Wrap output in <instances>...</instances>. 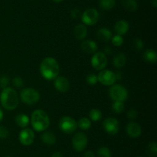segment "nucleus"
Returning <instances> with one entry per match:
<instances>
[{"label":"nucleus","mask_w":157,"mask_h":157,"mask_svg":"<svg viewBox=\"0 0 157 157\" xmlns=\"http://www.w3.org/2000/svg\"><path fill=\"white\" fill-rule=\"evenodd\" d=\"M133 46H134L135 49L137 51H141L143 49H144V42L141 38H135L134 41H133Z\"/></svg>","instance_id":"nucleus-32"},{"label":"nucleus","mask_w":157,"mask_h":157,"mask_svg":"<svg viewBox=\"0 0 157 157\" xmlns=\"http://www.w3.org/2000/svg\"><path fill=\"white\" fill-rule=\"evenodd\" d=\"M84 157H96V155H95V153L93 151L89 150L84 152Z\"/></svg>","instance_id":"nucleus-39"},{"label":"nucleus","mask_w":157,"mask_h":157,"mask_svg":"<svg viewBox=\"0 0 157 157\" xmlns=\"http://www.w3.org/2000/svg\"><path fill=\"white\" fill-rule=\"evenodd\" d=\"M140 157H143V156H140Z\"/></svg>","instance_id":"nucleus-46"},{"label":"nucleus","mask_w":157,"mask_h":157,"mask_svg":"<svg viewBox=\"0 0 157 157\" xmlns=\"http://www.w3.org/2000/svg\"><path fill=\"white\" fill-rule=\"evenodd\" d=\"M3 117H4V112H3L2 107L0 106V122H2V120L3 119Z\"/></svg>","instance_id":"nucleus-42"},{"label":"nucleus","mask_w":157,"mask_h":157,"mask_svg":"<svg viewBox=\"0 0 157 157\" xmlns=\"http://www.w3.org/2000/svg\"><path fill=\"white\" fill-rule=\"evenodd\" d=\"M127 118L130 120L136 119L138 116L137 111H136L135 109H129L127 112Z\"/></svg>","instance_id":"nucleus-33"},{"label":"nucleus","mask_w":157,"mask_h":157,"mask_svg":"<svg viewBox=\"0 0 157 157\" xmlns=\"http://www.w3.org/2000/svg\"><path fill=\"white\" fill-rule=\"evenodd\" d=\"M111 42L112 44H113L115 47H120V46H122L123 43H124V38H123L122 35H120L117 34V35L112 36Z\"/></svg>","instance_id":"nucleus-30"},{"label":"nucleus","mask_w":157,"mask_h":157,"mask_svg":"<svg viewBox=\"0 0 157 157\" xmlns=\"http://www.w3.org/2000/svg\"><path fill=\"white\" fill-rule=\"evenodd\" d=\"M151 3H152V5L153 6V7H155V8L157 7V0H152Z\"/></svg>","instance_id":"nucleus-43"},{"label":"nucleus","mask_w":157,"mask_h":157,"mask_svg":"<svg viewBox=\"0 0 157 157\" xmlns=\"http://www.w3.org/2000/svg\"><path fill=\"white\" fill-rule=\"evenodd\" d=\"M112 52H113V49H112L111 47L110 46H106L104 49V53L106 55H111Z\"/></svg>","instance_id":"nucleus-38"},{"label":"nucleus","mask_w":157,"mask_h":157,"mask_svg":"<svg viewBox=\"0 0 157 157\" xmlns=\"http://www.w3.org/2000/svg\"><path fill=\"white\" fill-rule=\"evenodd\" d=\"M98 157H112V153L110 149L106 146H102L99 148L97 152Z\"/></svg>","instance_id":"nucleus-29"},{"label":"nucleus","mask_w":157,"mask_h":157,"mask_svg":"<svg viewBox=\"0 0 157 157\" xmlns=\"http://www.w3.org/2000/svg\"><path fill=\"white\" fill-rule=\"evenodd\" d=\"M60 67L58 61L53 57H46L40 64V73L47 80H53L58 76Z\"/></svg>","instance_id":"nucleus-1"},{"label":"nucleus","mask_w":157,"mask_h":157,"mask_svg":"<svg viewBox=\"0 0 157 157\" xmlns=\"http://www.w3.org/2000/svg\"><path fill=\"white\" fill-rule=\"evenodd\" d=\"M107 62H108V60H107V55L102 52H96L94 54H93L91 61H90L92 67L98 71H101L105 69Z\"/></svg>","instance_id":"nucleus-9"},{"label":"nucleus","mask_w":157,"mask_h":157,"mask_svg":"<svg viewBox=\"0 0 157 157\" xmlns=\"http://www.w3.org/2000/svg\"><path fill=\"white\" fill-rule=\"evenodd\" d=\"M30 122L36 132H44L50 126V119L42 109H36L31 115Z\"/></svg>","instance_id":"nucleus-3"},{"label":"nucleus","mask_w":157,"mask_h":157,"mask_svg":"<svg viewBox=\"0 0 157 157\" xmlns=\"http://www.w3.org/2000/svg\"><path fill=\"white\" fill-rule=\"evenodd\" d=\"M35 138V135L34 131L28 127L21 129L18 135V139H19L20 143L25 146H31L34 143Z\"/></svg>","instance_id":"nucleus-12"},{"label":"nucleus","mask_w":157,"mask_h":157,"mask_svg":"<svg viewBox=\"0 0 157 157\" xmlns=\"http://www.w3.org/2000/svg\"><path fill=\"white\" fill-rule=\"evenodd\" d=\"M41 139L47 146H52L56 143V136L51 131H44L41 135Z\"/></svg>","instance_id":"nucleus-19"},{"label":"nucleus","mask_w":157,"mask_h":157,"mask_svg":"<svg viewBox=\"0 0 157 157\" xmlns=\"http://www.w3.org/2000/svg\"><path fill=\"white\" fill-rule=\"evenodd\" d=\"M127 63V56L122 52L117 53L113 58V65L117 69L123 68Z\"/></svg>","instance_id":"nucleus-21"},{"label":"nucleus","mask_w":157,"mask_h":157,"mask_svg":"<svg viewBox=\"0 0 157 157\" xmlns=\"http://www.w3.org/2000/svg\"><path fill=\"white\" fill-rule=\"evenodd\" d=\"M122 6L129 12H135L138 8L136 0H122Z\"/></svg>","instance_id":"nucleus-23"},{"label":"nucleus","mask_w":157,"mask_h":157,"mask_svg":"<svg viewBox=\"0 0 157 157\" xmlns=\"http://www.w3.org/2000/svg\"><path fill=\"white\" fill-rule=\"evenodd\" d=\"M99 12L96 9L90 8L84 11L81 15V21L85 26H94L99 20Z\"/></svg>","instance_id":"nucleus-7"},{"label":"nucleus","mask_w":157,"mask_h":157,"mask_svg":"<svg viewBox=\"0 0 157 157\" xmlns=\"http://www.w3.org/2000/svg\"><path fill=\"white\" fill-rule=\"evenodd\" d=\"M143 58L146 62L149 63L154 64L157 62V53L155 50L151 49H148L144 52L143 55Z\"/></svg>","instance_id":"nucleus-22"},{"label":"nucleus","mask_w":157,"mask_h":157,"mask_svg":"<svg viewBox=\"0 0 157 157\" xmlns=\"http://www.w3.org/2000/svg\"><path fill=\"white\" fill-rule=\"evenodd\" d=\"M0 103L5 109L12 111L16 109L19 103L18 93L12 87L3 88L0 94Z\"/></svg>","instance_id":"nucleus-2"},{"label":"nucleus","mask_w":157,"mask_h":157,"mask_svg":"<svg viewBox=\"0 0 157 157\" xmlns=\"http://www.w3.org/2000/svg\"><path fill=\"white\" fill-rule=\"evenodd\" d=\"M73 149L77 152H82L87 147L88 143V139L84 132H77L75 134L71 140Z\"/></svg>","instance_id":"nucleus-8"},{"label":"nucleus","mask_w":157,"mask_h":157,"mask_svg":"<svg viewBox=\"0 0 157 157\" xmlns=\"http://www.w3.org/2000/svg\"><path fill=\"white\" fill-rule=\"evenodd\" d=\"M77 123H78V127L82 130H87L91 126V121L87 117H82Z\"/></svg>","instance_id":"nucleus-26"},{"label":"nucleus","mask_w":157,"mask_h":157,"mask_svg":"<svg viewBox=\"0 0 157 157\" xmlns=\"http://www.w3.org/2000/svg\"><path fill=\"white\" fill-rule=\"evenodd\" d=\"M126 132L130 138L136 139L140 136L142 133V129L138 123L135 122H130L126 126Z\"/></svg>","instance_id":"nucleus-13"},{"label":"nucleus","mask_w":157,"mask_h":157,"mask_svg":"<svg viewBox=\"0 0 157 157\" xmlns=\"http://www.w3.org/2000/svg\"><path fill=\"white\" fill-rule=\"evenodd\" d=\"M81 15H82V14H81L80 9H74L71 12V15L72 18H75V19H78V18H81Z\"/></svg>","instance_id":"nucleus-37"},{"label":"nucleus","mask_w":157,"mask_h":157,"mask_svg":"<svg viewBox=\"0 0 157 157\" xmlns=\"http://www.w3.org/2000/svg\"><path fill=\"white\" fill-rule=\"evenodd\" d=\"M116 5V0H100L99 6L105 11L111 10Z\"/></svg>","instance_id":"nucleus-24"},{"label":"nucleus","mask_w":157,"mask_h":157,"mask_svg":"<svg viewBox=\"0 0 157 157\" xmlns=\"http://www.w3.org/2000/svg\"><path fill=\"white\" fill-rule=\"evenodd\" d=\"M74 36L78 40H83L87 35V29L85 25L78 24L73 31Z\"/></svg>","instance_id":"nucleus-17"},{"label":"nucleus","mask_w":157,"mask_h":157,"mask_svg":"<svg viewBox=\"0 0 157 157\" xmlns=\"http://www.w3.org/2000/svg\"><path fill=\"white\" fill-rule=\"evenodd\" d=\"M109 96L113 101L124 102L128 98V91L124 86L120 84L112 85L108 91Z\"/></svg>","instance_id":"nucleus-5"},{"label":"nucleus","mask_w":157,"mask_h":157,"mask_svg":"<svg viewBox=\"0 0 157 157\" xmlns=\"http://www.w3.org/2000/svg\"><path fill=\"white\" fill-rule=\"evenodd\" d=\"M6 157H12V156H6Z\"/></svg>","instance_id":"nucleus-45"},{"label":"nucleus","mask_w":157,"mask_h":157,"mask_svg":"<svg viewBox=\"0 0 157 157\" xmlns=\"http://www.w3.org/2000/svg\"><path fill=\"white\" fill-rule=\"evenodd\" d=\"M98 80L104 86H110L114 84L117 79L115 73L113 71L109 69H103L98 73Z\"/></svg>","instance_id":"nucleus-10"},{"label":"nucleus","mask_w":157,"mask_h":157,"mask_svg":"<svg viewBox=\"0 0 157 157\" xmlns=\"http://www.w3.org/2000/svg\"><path fill=\"white\" fill-rule=\"evenodd\" d=\"M130 26L128 22L124 19L118 20L114 25V30L117 35H124L128 32Z\"/></svg>","instance_id":"nucleus-16"},{"label":"nucleus","mask_w":157,"mask_h":157,"mask_svg":"<svg viewBox=\"0 0 157 157\" xmlns=\"http://www.w3.org/2000/svg\"><path fill=\"white\" fill-rule=\"evenodd\" d=\"M9 83V78L6 75H3L0 76V86L2 88L7 87Z\"/></svg>","instance_id":"nucleus-36"},{"label":"nucleus","mask_w":157,"mask_h":157,"mask_svg":"<svg viewBox=\"0 0 157 157\" xmlns=\"http://www.w3.org/2000/svg\"><path fill=\"white\" fill-rule=\"evenodd\" d=\"M115 76H116V79L117 80H120V79H122L123 78V75H122V72L118 71L115 73Z\"/></svg>","instance_id":"nucleus-40"},{"label":"nucleus","mask_w":157,"mask_h":157,"mask_svg":"<svg viewBox=\"0 0 157 157\" xmlns=\"http://www.w3.org/2000/svg\"><path fill=\"white\" fill-rule=\"evenodd\" d=\"M86 81H87V84L90 85V86H94V85L97 84L98 82V75L94 73L88 74L87 78H86Z\"/></svg>","instance_id":"nucleus-31"},{"label":"nucleus","mask_w":157,"mask_h":157,"mask_svg":"<svg viewBox=\"0 0 157 157\" xmlns=\"http://www.w3.org/2000/svg\"><path fill=\"white\" fill-rule=\"evenodd\" d=\"M9 130L7 129V128L4 126H1L0 125V139H6L9 136Z\"/></svg>","instance_id":"nucleus-35"},{"label":"nucleus","mask_w":157,"mask_h":157,"mask_svg":"<svg viewBox=\"0 0 157 157\" xmlns=\"http://www.w3.org/2000/svg\"><path fill=\"white\" fill-rule=\"evenodd\" d=\"M54 82V86L55 89L60 92H66L69 90L70 83L67 78L64 76H58L55 78Z\"/></svg>","instance_id":"nucleus-14"},{"label":"nucleus","mask_w":157,"mask_h":157,"mask_svg":"<svg viewBox=\"0 0 157 157\" xmlns=\"http://www.w3.org/2000/svg\"><path fill=\"white\" fill-rule=\"evenodd\" d=\"M103 128L109 135H116L120 130V123L116 118L108 117L103 122Z\"/></svg>","instance_id":"nucleus-11"},{"label":"nucleus","mask_w":157,"mask_h":157,"mask_svg":"<svg viewBox=\"0 0 157 157\" xmlns=\"http://www.w3.org/2000/svg\"><path fill=\"white\" fill-rule=\"evenodd\" d=\"M20 99L25 105L32 106L39 101L40 94L33 88H25L20 92Z\"/></svg>","instance_id":"nucleus-4"},{"label":"nucleus","mask_w":157,"mask_h":157,"mask_svg":"<svg viewBox=\"0 0 157 157\" xmlns=\"http://www.w3.org/2000/svg\"><path fill=\"white\" fill-rule=\"evenodd\" d=\"M97 36L101 41L104 42H107L110 40H111L113 34H112V32L110 29L104 27L98 29V31L97 32Z\"/></svg>","instance_id":"nucleus-18"},{"label":"nucleus","mask_w":157,"mask_h":157,"mask_svg":"<svg viewBox=\"0 0 157 157\" xmlns=\"http://www.w3.org/2000/svg\"><path fill=\"white\" fill-rule=\"evenodd\" d=\"M147 154L150 157L157 156V144L156 142H150L147 146Z\"/></svg>","instance_id":"nucleus-28"},{"label":"nucleus","mask_w":157,"mask_h":157,"mask_svg":"<svg viewBox=\"0 0 157 157\" xmlns=\"http://www.w3.org/2000/svg\"><path fill=\"white\" fill-rule=\"evenodd\" d=\"M52 1H53V2H57V3H58V2H62L63 0H52Z\"/></svg>","instance_id":"nucleus-44"},{"label":"nucleus","mask_w":157,"mask_h":157,"mask_svg":"<svg viewBox=\"0 0 157 157\" xmlns=\"http://www.w3.org/2000/svg\"><path fill=\"white\" fill-rule=\"evenodd\" d=\"M52 157H64V155L61 152H55L52 154Z\"/></svg>","instance_id":"nucleus-41"},{"label":"nucleus","mask_w":157,"mask_h":157,"mask_svg":"<svg viewBox=\"0 0 157 157\" xmlns=\"http://www.w3.org/2000/svg\"><path fill=\"white\" fill-rule=\"evenodd\" d=\"M15 122L18 127L24 129V128L28 127L29 123H30V119L26 114L19 113L15 116Z\"/></svg>","instance_id":"nucleus-20"},{"label":"nucleus","mask_w":157,"mask_h":157,"mask_svg":"<svg viewBox=\"0 0 157 157\" xmlns=\"http://www.w3.org/2000/svg\"><path fill=\"white\" fill-rule=\"evenodd\" d=\"M58 126L64 133L71 134L76 131L78 128V123L72 117L65 115V116L61 117L59 119Z\"/></svg>","instance_id":"nucleus-6"},{"label":"nucleus","mask_w":157,"mask_h":157,"mask_svg":"<svg viewBox=\"0 0 157 157\" xmlns=\"http://www.w3.org/2000/svg\"><path fill=\"white\" fill-rule=\"evenodd\" d=\"M12 83H13V85L15 87L20 88L24 86V80L20 76L14 77L13 79H12Z\"/></svg>","instance_id":"nucleus-34"},{"label":"nucleus","mask_w":157,"mask_h":157,"mask_svg":"<svg viewBox=\"0 0 157 157\" xmlns=\"http://www.w3.org/2000/svg\"><path fill=\"white\" fill-rule=\"evenodd\" d=\"M102 112L97 108L90 109V111L89 112V119H90V121L98 122L102 119Z\"/></svg>","instance_id":"nucleus-25"},{"label":"nucleus","mask_w":157,"mask_h":157,"mask_svg":"<svg viewBox=\"0 0 157 157\" xmlns=\"http://www.w3.org/2000/svg\"><path fill=\"white\" fill-rule=\"evenodd\" d=\"M81 48L84 52L87 54H94L98 49V44L92 39H87L82 42Z\"/></svg>","instance_id":"nucleus-15"},{"label":"nucleus","mask_w":157,"mask_h":157,"mask_svg":"<svg viewBox=\"0 0 157 157\" xmlns=\"http://www.w3.org/2000/svg\"><path fill=\"white\" fill-rule=\"evenodd\" d=\"M111 108H112V111H113L114 113L121 114L124 111L125 106H124V102L113 101Z\"/></svg>","instance_id":"nucleus-27"}]
</instances>
